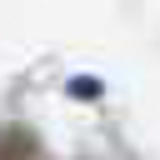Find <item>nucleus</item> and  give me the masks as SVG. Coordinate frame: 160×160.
<instances>
[{
  "label": "nucleus",
  "mask_w": 160,
  "mask_h": 160,
  "mask_svg": "<svg viewBox=\"0 0 160 160\" xmlns=\"http://www.w3.org/2000/svg\"><path fill=\"white\" fill-rule=\"evenodd\" d=\"M0 160H40V140L25 125H0Z\"/></svg>",
  "instance_id": "obj_1"
}]
</instances>
